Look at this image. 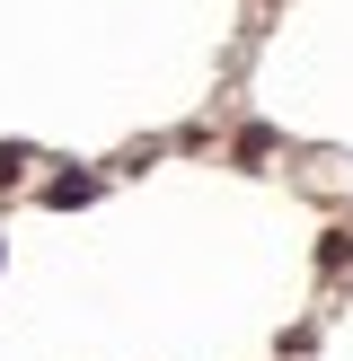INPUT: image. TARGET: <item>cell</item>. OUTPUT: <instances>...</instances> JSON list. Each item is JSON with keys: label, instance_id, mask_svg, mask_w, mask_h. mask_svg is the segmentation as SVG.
<instances>
[{"label": "cell", "instance_id": "obj_1", "mask_svg": "<svg viewBox=\"0 0 353 361\" xmlns=\"http://www.w3.org/2000/svg\"><path fill=\"white\" fill-rule=\"evenodd\" d=\"M44 203H53V212H71V203H97V176H53V185H44Z\"/></svg>", "mask_w": 353, "mask_h": 361}, {"label": "cell", "instance_id": "obj_2", "mask_svg": "<svg viewBox=\"0 0 353 361\" xmlns=\"http://www.w3.org/2000/svg\"><path fill=\"white\" fill-rule=\"evenodd\" d=\"M18 168H27V141H9V150H0V185H9Z\"/></svg>", "mask_w": 353, "mask_h": 361}]
</instances>
